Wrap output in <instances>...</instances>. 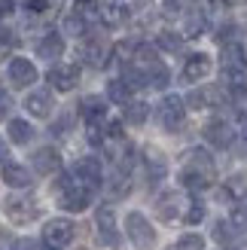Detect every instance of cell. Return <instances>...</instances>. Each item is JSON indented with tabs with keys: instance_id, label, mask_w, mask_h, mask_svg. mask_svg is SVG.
Wrapping results in <instances>:
<instances>
[{
	"instance_id": "f6af8a7d",
	"label": "cell",
	"mask_w": 247,
	"mask_h": 250,
	"mask_svg": "<svg viewBox=\"0 0 247 250\" xmlns=\"http://www.w3.org/2000/svg\"><path fill=\"white\" fill-rule=\"evenodd\" d=\"M6 159H9V146H6V141H3V137H0V162L6 165Z\"/></svg>"
},
{
	"instance_id": "bcb514c9",
	"label": "cell",
	"mask_w": 247,
	"mask_h": 250,
	"mask_svg": "<svg viewBox=\"0 0 247 250\" xmlns=\"http://www.w3.org/2000/svg\"><path fill=\"white\" fill-rule=\"evenodd\" d=\"M241 128L247 131V110H244V113H241Z\"/></svg>"
},
{
	"instance_id": "4dcf8cb0",
	"label": "cell",
	"mask_w": 247,
	"mask_h": 250,
	"mask_svg": "<svg viewBox=\"0 0 247 250\" xmlns=\"http://www.w3.org/2000/svg\"><path fill=\"white\" fill-rule=\"evenodd\" d=\"M85 28H89V24H85V19H82V16H77V12H73V16L64 21V31H67V34H73V37H82V34H85Z\"/></svg>"
},
{
	"instance_id": "8d00e7d4",
	"label": "cell",
	"mask_w": 247,
	"mask_h": 250,
	"mask_svg": "<svg viewBox=\"0 0 247 250\" xmlns=\"http://www.w3.org/2000/svg\"><path fill=\"white\" fill-rule=\"evenodd\" d=\"M232 34H235V28H232V24H223V28H220V34H217V40L220 43H235V40H232Z\"/></svg>"
},
{
	"instance_id": "ac0fdd59",
	"label": "cell",
	"mask_w": 247,
	"mask_h": 250,
	"mask_svg": "<svg viewBox=\"0 0 247 250\" xmlns=\"http://www.w3.org/2000/svg\"><path fill=\"white\" fill-rule=\"evenodd\" d=\"M211 174H205V171H195V168H183V174H180V183L186 186V189H192V192H202V189H207L211 186Z\"/></svg>"
},
{
	"instance_id": "277c9868",
	"label": "cell",
	"mask_w": 247,
	"mask_h": 250,
	"mask_svg": "<svg viewBox=\"0 0 247 250\" xmlns=\"http://www.w3.org/2000/svg\"><path fill=\"white\" fill-rule=\"evenodd\" d=\"M6 80H9V85H16V89H28V85L37 80V67H34V61L16 55V58H12L9 64H6Z\"/></svg>"
},
{
	"instance_id": "ba28073f",
	"label": "cell",
	"mask_w": 247,
	"mask_h": 250,
	"mask_svg": "<svg viewBox=\"0 0 247 250\" xmlns=\"http://www.w3.org/2000/svg\"><path fill=\"white\" fill-rule=\"evenodd\" d=\"M46 80H49V85H52V89L70 92L73 85H77V80H80V67H77V64H55V67H49Z\"/></svg>"
},
{
	"instance_id": "ffe728a7",
	"label": "cell",
	"mask_w": 247,
	"mask_h": 250,
	"mask_svg": "<svg viewBox=\"0 0 247 250\" xmlns=\"http://www.w3.org/2000/svg\"><path fill=\"white\" fill-rule=\"evenodd\" d=\"M186 168H195V171H205L214 177V159L205 153V149H192L189 159H186Z\"/></svg>"
},
{
	"instance_id": "52a82bcc",
	"label": "cell",
	"mask_w": 247,
	"mask_h": 250,
	"mask_svg": "<svg viewBox=\"0 0 247 250\" xmlns=\"http://www.w3.org/2000/svg\"><path fill=\"white\" fill-rule=\"evenodd\" d=\"M58 205L64 210H85L92 205V189H85V186H80L73 180L64 192H58Z\"/></svg>"
},
{
	"instance_id": "603a6c76",
	"label": "cell",
	"mask_w": 247,
	"mask_h": 250,
	"mask_svg": "<svg viewBox=\"0 0 247 250\" xmlns=\"http://www.w3.org/2000/svg\"><path fill=\"white\" fill-rule=\"evenodd\" d=\"M156 46L165 49V52H180L183 40H180V34H174V31H162V34L156 37Z\"/></svg>"
},
{
	"instance_id": "4fadbf2b",
	"label": "cell",
	"mask_w": 247,
	"mask_h": 250,
	"mask_svg": "<svg viewBox=\"0 0 247 250\" xmlns=\"http://www.w3.org/2000/svg\"><path fill=\"white\" fill-rule=\"evenodd\" d=\"M31 162H34V171L37 174H55L61 168V156H58V149H52V146L37 149V153L31 156Z\"/></svg>"
},
{
	"instance_id": "74e56055",
	"label": "cell",
	"mask_w": 247,
	"mask_h": 250,
	"mask_svg": "<svg viewBox=\"0 0 247 250\" xmlns=\"http://www.w3.org/2000/svg\"><path fill=\"white\" fill-rule=\"evenodd\" d=\"M98 226H113V210H110V208L98 210Z\"/></svg>"
},
{
	"instance_id": "f1b7e54d",
	"label": "cell",
	"mask_w": 247,
	"mask_h": 250,
	"mask_svg": "<svg viewBox=\"0 0 247 250\" xmlns=\"http://www.w3.org/2000/svg\"><path fill=\"white\" fill-rule=\"evenodd\" d=\"M214 238H217L220 244H229L232 238H235V226H232V223H226V220H220L217 226H214Z\"/></svg>"
},
{
	"instance_id": "4316f807",
	"label": "cell",
	"mask_w": 247,
	"mask_h": 250,
	"mask_svg": "<svg viewBox=\"0 0 247 250\" xmlns=\"http://www.w3.org/2000/svg\"><path fill=\"white\" fill-rule=\"evenodd\" d=\"M186 104H189L192 110H205V107H211V89H195V92H189Z\"/></svg>"
},
{
	"instance_id": "f35d334b",
	"label": "cell",
	"mask_w": 247,
	"mask_h": 250,
	"mask_svg": "<svg viewBox=\"0 0 247 250\" xmlns=\"http://www.w3.org/2000/svg\"><path fill=\"white\" fill-rule=\"evenodd\" d=\"M9 110H12L9 95H6V92H0V119H6V116H9Z\"/></svg>"
},
{
	"instance_id": "8992f818",
	"label": "cell",
	"mask_w": 247,
	"mask_h": 250,
	"mask_svg": "<svg viewBox=\"0 0 247 250\" xmlns=\"http://www.w3.org/2000/svg\"><path fill=\"white\" fill-rule=\"evenodd\" d=\"M77 235V226L70 220H49L46 229H43V241L52 244V247H67Z\"/></svg>"
},
{
	"instance_id": "1f68e13d",
	"label": "cell",
	"mask_w": 247,
	"mask_h": 250,
	"mask_svg": "<svg viewBox=\"0 0 247 250\" xmlns=\"http://www.w3.org/2000/svg\"><path fill=\"white\" fill-rule=\"evenodd\" d=\"M98 229H101V235H98V241H101V244L119 247V232H116V226H98Z\"/></svg>"
},
{
	"instance_id": "7a4b0ae2",
	"label": "cell",
	"mask_w": 247,
	"mask_h": 250,
	"mask_svg": "<svg viewBox=\"0 0 247 250\" xmlns=\"http://www.w3.org/2000/svg\"><path fill=\"white\" fill-rule=\"evenodd\" d=\"M156 113H159V122H162L165 131H174V128L183 125V116H186V101L177 98V95H165Z\"/></svg>"
},
{
	"instance_id": "60d3db41",
	"label": "cell",
	"mask_w": 247,
	"mask_h": 250,
	"mask_svg": "<svg viewBox=\"0 0 247 250\" xmlns=\"http://www.w3.org/2000/svg\"><path fill=\"white\" fill-rule=\"evenodd\" d=\"M232 80H235V83H232V85H235V95H247V73H241V77H232Z\"/></svg>"
},
{
	"instance_id": "e575fe53",
	"label": "cell",
	"mask_w": 247,
	"mask_h": 250,
	"mask_svg": "<svg viewBox=\"0 0 247 250\" xmlns=\"http://www.w3.org/2000/svg\"><path fill=\"white\" fill-rule=\"evenodd\" d=\"M232 226H235V229H247V208L244 205L232 210Z\"/></svg>"
},
{
	"instance_id": "f546056e",
	"label": "cell",
	"mask_w": 247,
	"mask_h": 250,
	"mask_svg": "<svg viewBox=\"0 0 247 250\" xmlns=\"http://www.w3.org/2000/svg\"><path fill=\"white\" fill-rule=\"evenodd\" d=\"M171 250H205V238L202 235H183Z\"/></svg>"
},
{
	"instance_id": "ab89813d",
	"label": "cell",
	"mask_w": 247,
	"mask_h": 250,
	"mask_svg": "<svg viewBox=\"0 0 247 250\" xmlns=\"http://www.w3.org/2000/svg\"><path fill=\"white\" fill-rule=\"evenodd\" d=\"M24 6H28V12H46L49 9V0H28Z\"/></svg>"
},
{
	"instance_id": "484cf974",
	"label": "cell",
	"mask_w": 247,
	"mask_h": 250,
	"mask_svg": "<svg viewBox=\"0 0 247 250\" xmlns=\"http://www.w3.org/2000/svg\"><path fill=\"white\" fill-rule=\"evenodd\" d=\"M146 168H150V177H153V180H162L165 171H168L165 159L159 156V153H150V156H146Z\"/></svg>"
},
{
	"instance_id": "3957f363",
	"label": "cell",
	"mask_w": 247,
	"mask_h": 250,
	"mask_svg": "<svg viewBox=\"0 0 247 250\" xmlns=\"http://www.w3.org/2000/svg\"><path fill=\"white\" fill-rule=\"evenodd\" d=\"M73 180H77L80 186H85V189H98L104 180V168L101 162H98L95 156H85L77 162V168H73Z\"/></svg>"
},
{
	"instance_id": "836d02e7",
	"label": "cell",
	"mask_w": 247,
	"mask_h": 250,
	"mask_svg": "<svg viewBox=\"0 0 247 250\" xmlns=\"http://www.w3.org/2000/svg\"><path fill=\"white\" fill-rule=\"evenodd\" d=\"M95 9H98V0H77V16L89 19V16H92Z\"/></svg>"
},
{
	"instance_id": "83f0119b",
	"label": "cell",
	"mask_w": 247,
	"mask_h": 250,
	"mask_svg": "<svg viewBox=\"0 0 247 250\" xmlns=\"http://www.w3.org/2000/svg\"><path fill=\"white\" fill-rule=\"evenodd\" d=\"M205 24H207V19L202 16V12H189L186 16V37H199L205 31Z\"/></svg>"
},
{
	"instance_id": "e0dca14e",
	"label": "cell",
	"mask_w": 247,
	"mask_h": 250,
	"mask_svg": "<svg viewBox=\"0 0 247 250\" xmlns=\"http://www.w3.org/2000/svg\"><path fill=\"white\" fill-rule=\"evenodd\" d=\"M156 210H159V217H162V220H174V217H180V210H183V198H180V192H165V195L156 202Z\"/></svg>"
},
{
	"instance_id": "9a60e30c",
	"label": "cell",
	"mask_w": 247,
	"mask_h": 250,
	"mask_svg": "<svg viewBox=\"0 0 247 250\" xmlns=\"http://www.w3.org/2000/svg\"><path fill=\"white\" fill-rule=\"evenodd\" d=\"M80 113H82V119L85 122H98L104 113H107V98H101V95H85L82 101H80Z\"/></svg>"
},
{
	"instance_id": "d4e9b609",
	"label": "cell",
	"mask_w": 247,
	"mask_h": 250,
	"mask_svg": "<svg viewBox=\"0 0 247 250\" xmlns=\"http://www.w3.org/2000/svg\"><path fill=\"white\" fill-rule=\"evenodd\" d=\"M128 92L131 89L122 80H113V83L107 85V98H110V101H119V104H128Z\"/></svg>"
},
{
	"instance_id": "7c38bea8",
	"label": "cell",
	"mask_w": 247,
	"mask_h": 250,
	"mask_svg": "<svg viewBox=\"0 0 247 250\" xmlns=\"http://www.w3.org/2000/svg\"><path fill=\"white\" fill-rule=\"evenodd\" d=\"M37 55H40V58H49V61L61 58V55H64V37H61L58 31L43 34L40 40H37Z\"/></svg>"
},
{
	"instance_id": "30bf717a",
	"label": "cell",
	"mask_w": 247,
	"mask_h": 250,
	"mask_svg": "<svg viewBox=\"0 0 247 250\" xmlns=\"http://www.w3.org/2000/svg\"><path fill=\"white\" fill-rule=\"evenodd\" d=\"M207 73H211V58H207L205 52H195L186 58V64H183V80L186 83H199L205 80Z\"/></svg>"
},
{
	"instance_id": "8fae6325",
	"label": "cell",
	"mask_w": 247,
	"mask_h": 250,
	"mask_svg": "<svg viewBox=\"0 0 247 250\" xmlns=\"http://www.w3.org/2000/svg\"><path fill=\"white\" fill-rule=\"evenodd\" d=\"M24 110L34 113L37 119H46L49 113H52V92H46V89L31 92L28 98H24Z\"/></svg>"
},
{
	"instance_id": "7402d4cb",
	"label": "cell",
	"mask_w": 247,
	"mask_h": 250,
	"mask_svg": "<svg viewBox=\"0 0 247 250\" xmlns=\"http://www.w3.org/2000/svg\"><path fill=\"white\" fill-rule=\"evenodd\" d=\"M146 116H150V107H146L144 101H128V104H125V122H131V125H144Z\"/></svg>"
},
{
	"instance_id": "7dc6e473",
	"label": "cell",
	"mask_w": 247,
	"mask_h": 250,
	"mask_svg": "<svg viewBox=\"0 0 247 250\" xmlns=\"http://www.w3.org/2000/svg\"><path fill=\"white\" fill-rule=\"evenodd\" d=\"M174 3H177V0H168V9H174Z\"/></svg>"
},
{
	"instance_id": "9c48e42d",
	"label": "cell",
	"mask_w": 247,
	"mask_h": 250,
	"mask_svg": "<svg viewBox=\"0 0 247 250\" xmlns=\"http://www.w3.org/2000/svg\"><path fill=\"white\" fill-rule=\"evenodd\" d=\"M205 141L217 146V149H226L232 146V141H235V131H232V125L226 119H211L205 125Z\"/></svg>"
},
{
	"instance_id": "ee69618b",
	"label": "cell",
	"mask_w": 247,
	"mask_h": 250,
	"mask_svg": "<svg viewBox=\"0 0 247 250\" xmlns=\"http://www.w3.org/2000/svg\"><path fill=\"white\" fill-rule=\"evenodd\" d=\"M107 134L113 137V141H122V125H119V122H110V125H107Z\"/></svg>"
},
{
	"instance_id": "7bdbcfd3",
	"label": "cell",
	"mask_w": 247,
	"mask_h": 250,
	"mask_svg": "<svg viewBox=\"0 0 247 250\" xmlns=\"http://www.w3.org/2000/svg\"><path fill=\"white\" fill-rule=\"evenodd\" d=\"M70 122H73L70 116H64V119H61V122H55V125H52V134H64V131L70 128Z\"/></svg>"
},
{
	"instance_id": "2e32d148",
	"label": "cell",
	"mask_w": 247,
	"mask_h": 250,
	"mask_svg": "<svg viewBox=\"0 0 247 250\" xmlns=\"http://www.w3.org/2000/svg\"><path fill=\"white\" fill-rule=\"evenodd\" d=\"M3 183L12 186V189H28L31 186V171L24 165H16V162H6L3 165Z\"/></svg>"
},
{
	"instance_id": "d6a6232c",
	"label": "cell",
	"mask_w": 247,
	"mask_h": 250,
	"mask_svg": "<svg viewBox=\"0 0 247 250\" xmlns=\"http://www.w3.org/2000/svg\"><path fill=\"white\" fill-rule=\"evenodd\" d=\"M12 250H43V241H37V238H19V241H12Z\"/></svg>"
},
{
	"instance_id": "44dd1931",
	"label": "cell",
	"mask_w": 247,
	"mask_h": 250,
	"mask_svg": "<svg viewBox=\"0 0 247 250\" xmlns=\"http://www.w3.org/2000/svg\"><path fill=\"white\" fill-rule=\"evenodd\" d=\"M168 80H171V73H168V67L162 64V61H156L153 67H146V83H150L153 89H165Z\"/></svg>"
},
{
	"instance_id": "d590c367",
	"label": "cell",
	"mask_w": 247,
	"mask_h": 250,
	"mask_svg": "<svg viewBox=\"0 0 247 250\" xmlns=\"http://www.w3.org/2000/svg\"><path fill=\"white\" fill-rule=\"evenodd\" d=\"M202 220H205V208H202V205H189L186 223H192V226H195V223H202Z\"/></svg>"
},
{
	"instance_id": "b9f144b4",
	"label": "cell",
	"mask_w": 247,
	"mask_h": 250,
	"mask_svg": "<svg viewBox=\"0 0 247 250\" xmlns=\"http://www.w3.org/2000/svg\"><path fill=\"white\" fill-rule=\"evenodd\" d=\"M89 144H92V146L101 144V128H98V122H92V125H89Z\"/></svg>"
},
{
	"instance_id": "d6986e66",
	"label": "cell",
	"mask_w": 247,
	"mask_h": 250,
	"mask_svg": "<svg viewBox=\"0 0 247 250\" xmlns=\"http://www.w3.org/2000/svg\"><path fill=\"white\" fill-rule=\"evenodd\" d=\"M34 137V125L24 119H9V141L12 144H28Z\"/></svg>"
},
{
	"instance_id": "cb8c5ba5",
	"label": "cell",
	"mask_w": 247,
	"mask_h": 250,
	"mask_svg": "<svg viewBox=\"0 0 247 250\" xmlns=\"http://www.w3.org/2000/svg\"><path fill=\"white\" fill-rule=\"evenodd\" d=\"M101 12H104V21H107V24H119L122 19H125V6H119L116 0H104Z\"/></svg>"
},
{
	"instance_id": "6da1fadb",
	"label": "cell",
	"mask_w": 247,
	"mask_h": 250,
	"mask_svg": "<svg viewBox=\"0 0 247 250\" xmlns=\"http://www.w3.org/2000/svg\"><path fill=\"white\" fill-rule=\"evenodd\" d=\"M125 232H128L131 244L138 247V250H153V244H156V232H153L150 220H146L144 214L131 210V214L125 217Z\"/></svg>"
},
{
	"instance_id": "5b68a950",
	"label": "cell",
	"mask_w": 247,
	"mask_h": 250,
	"mask_svg": "<svg viewBox=\"0 0 247 250\" xmlns=\"http://www.w3.org/2000/svg\"><path fill=\"white\" fill-rule=\"evenodd\" d=\"M220 67H223L229 77H241L247 73V52L241 43H226L223 52H220Z\"/></svg>"
},
{
	"instance_id": "5bb4252c",
	"label": "cell",
	"mask_w": 247,
	"mask_h": 250,
	"mask_svg": "<svg viewBox=\"0 0 247 250\" xmlns=\"http://www.w3.org/2000/svg\"><path fill=\"white\" fill-rule=\"evenodd\" d=\"M6 217L12 223H31L37 217V205L28 202V198H9L6 202Z\"/></svg>"
}]
</instances>
